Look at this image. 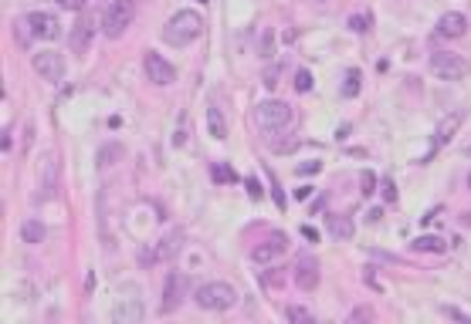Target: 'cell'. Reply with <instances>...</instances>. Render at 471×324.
Here are the masks:
<instances>
[{
    "label": "cell",
    "mask_w": 471,
    "mask_h": 324,
    "mask_svg": "<svg viewBox=\"0 0 471 324\" xmlns=\"http://www.w3.org/2000/svg\"><path fill=\"white\" fill-rule=\"evenodd\" d=\"M204 34V17L197 10H177L166 24H163V41L173 48H186L190 41H197Z\"/></svg>",
    "instance_id": "6da1fadb"
},
{
    "label": "cell",
    "mask_w": 471,
    "mask_h": 324,
    "mask_svg": "<svg viewBox=\"0 0 471 324\" xmlns=\"http://www.w3.org/2000/svg\"><path fill=\"white\" fill-rule=\"evenodd\" d=\"M197 307H204V311H231L237 304V291L227 284V280H210V284H200L197 287Z\"/></svg>",
    "instance_id": "7a4b0ae2"
},
{
    "label": "cell",
    "mask_w": 471,
    "mask_h": 324,
    "mask_svg": "<svg viewBox=\"0 0 471 324\" xmlns=\"http://www.w3.org/2000/svg\"><path fill=\"white\" fill-rule=\"evenodd\" d=\"M132 21H136V0H112L102 14V34L109 41H115L129 31Z\"/></svg>",
    "instance_id": "3957f363"
},
{
    "label": "cell",
    "mask_w": 471,
    "mask_h": 324,
    "mask_svg": "<svg viewBox=\"0 0 471 324\" xmlns=\"http://www.w3.org/2000/svg\"><path fill=\"white\" fill-rule=\"evenodd\" d=\"M255 119L262 125V132L271 139L275 132H282L288 122H292V105L282 99H264L255 105Z\"/></svg>",
    "instance_id": "277c9868"
},
{
    "label": "cell",
    "mask_w": 471,
    "mask_h": 324,
    "mask_svg": "<svg viewBox=\"0 0 471 324\" xmlns=\"http://www.w3.org/2000/svg\"><path fill=\"white\" fill-rule=\"evenodd\" d=\"M143 318H146V307H143L139 291L126 287V291L115 298V304H112V321L115 324H139Z\"/></svg>",
    "instance_id": "5b68a950"
},
{
    "label": "cell",
    "mask_w": 471,
    "mask_h": 324,
    "mask_svg": "<svg viewBox=\"0 0 471 324\" xmlns=\"http://www.w3.org/2000/svg\"><path fill=\"white\" fill-rule=\"evenodd\" d=\"M431 71L438 78H445V81H461L468 75V61L461 54H454V51H434L431 54Z\"/></svg>",
    "instance_id": "8992f818"
},
{
    "label": "cell",
    "mask_w": 471,
    "mask_h": 324,
    "mask_svg": "<svg viewBox=\"0 0 471 324\" xmlns=\"http://www.w3.org/2000/svg\"><path fill=\"white\" fill-rule=\"evenodd\" d=\"M21 24L27 27V37H38V41H54V37L61 34V24H58V17H54V14H45V10H34V14H27Z\"/></svg>",
    "instance_id": "52a82bcc"
},
{
    "label": "cell",
    "mask_w": 471,
    "mask_h": 324,
    "mask_svg": "<svg viewBox=\"0 0 471 324\" xmlns=\"http://www.w3.org/2000/svg\"><path fill=\"white\" fill-rule=\"evenodd\" d=\"M143 68H146V78H150L153 85H159V88H166V85L177 81V68H173L163 54H157V51H146V54H143Z\"/></svg>",
    "instance_id": "ba28073f"
},
{
    "label": "cell",
    "mask_w": 471,
    "mask_h": 324,
    "mask_svg": "<svg viewBox=\"0 0 471 324\" xmlns=\"http://www.w3.org/2000/svg\"><path fill=\"white\" fill-rule=\"evenodd\" d=\"M31 65H34V71L45 78V81H65V58L58 54V51H38L34 58H31Z\"/></svg>",
    "instance_id": "9c48e42d"
},
{
    "label": "cell",
    "mask_w": 471,
    "mask_h": 324,
    "mask_svg": "<svg viewBox=\"0 0 471 324\" xmlns=\"http://www.w3.org/2000/svg\"><path fill=\"white\" fill-rule=\"evenodd\" d=\"M92 37H95V17L92 14H81L75 27H72V34H68V48L72 54H85V51L92 48Z\"/></svg>",
    "instance_id": "30bf717a"
},
{
    "label": "cell",
    "mask_w": 471,
    "mask_h": 324,
    "mask_svg": "<svg viewBox=\"0 0 471 324\" xmlns=\"http://www.w3.org/2000/svg\"><path fill=\"white\" fill-rule=\"evenodd\" d=\"M184 294H186V277L180 271L166 277V291H163V300H159V311L163 314H173L180 304H184Z\"/></svg>",
    "instance_id": "8fae6325"
},
{
    "label": "cell",
    "mask_w": 471,
    "mask_h": 324,
    "mask_svg": "<svg viewBox=\"0 0 471 324\" xmlns=\"http://www.w3.org/2000/svg\"><path fill=\"white\" fill-rule=\"evenodd\" d=\"M38 169H41V200H51L54 193H58V155L54 152H45L41 155V162H38Z\"/></svg>",
    "instance_id": "7c38bea8"
},
{
    "label": "cell",
    "mask_w": 471,
    "mask_h": 324,
    "mask_svg": "<svg viewBox=\"0 0 471 324\" xmlns=\"http://www.w3.org/2000/svg\"><path fill=\"white\" fill-rule=\"evenodd\" d=\"M292 277H295V284H298V291H315L319 287V260L315 257H298L295 260V271H292Z\"/></svg>",
    "instance_id": "4fadbf2b"
},
{
    "label": "cell",
    "mask_w": 471,
    "mask_h": 324,
    "mask_svg": "<svg viewBox=\"0 0 471 324\" xmlns=\"http://www.w3.org/2000/svg\"><path fill=\"white\" fill-rule=\"evenodd\" d=\"M434 31H438L441 37H447V41L465 37V31H468V17H465L461 10H447V14H441V21H438Z\"/></svg>",
    "instance_id": "5bb4252c"
},
{
    "label": "cell",
    "mask_w": 471,
    "mask_h": 324,
    "mask_svg": "<svg viewBox=\"0 0 471 324\" xmlns=\"http://www.w3.org/2000/svg\"><path fill=\"white\" fill-rule=\"evenodd\" d=\"M285 247H288L285 233H271L264 244H258V247L251 250V257H255L258 264H268V260H278V257L285 253Z\"/></svg>",
    "instance_id": "9a60e30c"
},
{
    "label": "cell",
    "mask_w": 471,
    "mask_h": 324,
    "mask_svg": "<svg viewBox=\"0 0 471 324\" xmlns=\"http://www.w3.org/2000/svg\"><path fill=\"white\" fill-rule=\"evenodd\" d=\"M180 247H184V230H173L170 237H163L157 244V257L159 260H170V257L180 253Z\"/></svg>",
    "instance_id": "2e32d148"
},
{
    "label": "cell",
    "mask_w": 471,
    "mask_h": 324,
    "mask_svg": "<svg viewBox=\"0 0 471 324\" xmlns=\"http://www.w3.org/2000/svg\"><path fill=\"white\" fill-rule=\"evenodd\" d=\"M458 125H461V115H447L445 122L438 125V139H434V149H441V146H447L451 139H454V132H458Z\"/></svg>",
    "instance_id": "e0dca14e"
},
{
    "label": "cell",
    "mask_w": 471,
    "mask_h": 324,
    "mask_svg": "<svg viewBox=\"0 0 471 324\" xmlns=\"http://www.w3.org/2000/svg\"><path fill=\"white\" fill-rule=\"evenodd\" d=\"M329 233H333L336 240H353V216H346V213L329 216Z\"/></svg>",
    "instance_id": "ac0fdd59"
},
{
    "label": "cell",
    "mask_w": 471,
    "mask_h": 324,
    "mask_svg": "<svg viewBox=\"0 0 471 324\" xmlns=\"http://www.w3.org/2000/svg\"><path fill=\"white\" fill-rule=\"evenodd\" d=\"M207 125H210V135L221 142V139H227V122H224V112L217 108V105H210L207 108Z\"/></svg>",
    "instance_id": "d6986e66"
},
{
    "label": "cell",
    "mask_w": 471,
    "mask_h": 324,
    "mask_svg": "<svg viewBox=\"0 0 471 324\" xmlns=\"http://www.w3.org/2000/svg\"><path fill=\"white\" fill-rule=\"evenodd\" d=\"M45 237H48V230H45L41 220H24V226H21V240L24 244H45Z\"/></svg>",
    "instance_id": "ffe728a7"
},
{
    "label": "cell",
    "mask_w": 471,
    "mask_h": 324,
    "mask_svg": "<svg viewBox=\"0 0 471 324\" xmlns=\"http://www.w3.org/2000/svg\"><path fill=\"white\" fill-rule=\"evenodd\" d=\"M410 247L417 250V253H441V250H445V240H441V237H417Z\"/></svg>",
    "instance_id": "44dd1931"
},
{
    "label": "cell",
    "mask_w": 471,
    "mask_h": 324,
    "mask_svg": "<svg viewBox=\"0 0 471 324\" xmlns=\"http://www.w3.org/2000/svg\"><path fill=\"white\" fill-rule=\"evenodd\" d=\"M360 81H363V75L353 68V71H346V85H342V95H360Z\"/></svg>",
    "instance_id": "7402d4cb"
},
{
    "label": "cell",
    "mask_w": 471,
    "mask_h": 324,
    "mask_svg": "<svg viewBox=\"0 0 471 324\" xmlns=\"http://www.w3.org/2000/svg\"><path fill=\"white\" fill-rule=\"evenodd\" d=\"M369 24H373L369 14H353V17H349V31H356V34H367Z\"/></svg>",
    "instance_id": "603a6c76"
},
{
    "label": "cell",
    "mask_w": 471,
    "mask_h": 324,
    "mask_svg": "<svg viewBox=\"0 0 471 324\" xmlns=\"http://www.w3.org/2000/svg\"><path fill=\"white\" fill-rule=\"evenodd\" d=\"M285 318H288V321H309L312 314H309L302 304H288V307H285Z\"/></svg>",
    "instance_id": "cb8c5ba5"
},
{
    "label": "cell",
    "mask_w": 471,
    "mask_h": 324,
    "mask_svg": "<svg viewBox=\"0 0 471 324\" xmlns=\"http://www.w3.org/2000/svg\"><path fill=\"white\" fill-rule=\"evenodd\" d=\"M295 92H312V75H309L305 68L295 71Z\"/></svg>",
    "instance_id": "d4e9b609"
},
{
    "label": "cell",
    "mask_w": 471,
    "mask_h": 324,
    "mask_svg": "<svg viewBox=\"0 0 471 324\" xmlns=\"http://www.w3.org/2000/svg\"><path fill=\"white\" fill-rule=\"evenodd\" d=\"M360 186H363V196H373L376 193V176L369 173V169H363L360 173Z\"/></svg>",
    "instance_id": "484cf974"
},
{
    "label": "cell",
    "mask_w": 471,
    "mask_h": 324,
    "mask_svg": "<svg viewBox=\"0 0 471 324\" xmlns=\"http://www.w3.org/2000/svg\"><path fill=\"white\" fill-rule=\"evenodd\" d=\"M210 176H214L217 182H234V173H231V169H227L224 162H217V166L210 169Z\"/></svg>",
    "instance_id": "4316f807"
},
{
    "label": "cell",
    "mask_w": 471,
    "mask_h": 324,
    "mask_svg": "<svg viewBox=\"0 0 471 324\" xmlns=\"http://www.w3.org/2000/svg\"><path fill=\"white\" fill-rule=\"evenodd\" d=\"M119 155H122V146H105V149L99 152L102 166H112V159H119Z\"/></svg>",
    "instance_id": "83f0119b"
},
{
    "label": "cell",
    "mask_w": 471,
    "mask_h": 324,
    "mask_svg": "<svg viewBox=\"0 0 471 324\" xmlns=\"http://www.w3.org/2000/svg\"><path fill=\"white\" fill-rule=\"evenodd\" d=\"M85 3H88V0H58V7H65V10H85Z\"/></svg>",
    "instance_id": "f1b7e54d"
},
{
    "label": "cell",
    "mask_w": 471,
    "mask_h": 324,
    "mask_svg": "<svg viewBox=\"0 0 471 324\" xmlns=\"http://www.w3.org/2000/svg\"><path fill=\"white\" fill-rule=\"evenodd\" d=\"M383 200L397 203V186H393V179H383Z\"/></svg>",
    "instance_id": "f546056e"
},
{
    "label": "cell",
    "mask_w": 471,
    "mask_h": 324,
    "mask_svg": "<svg viewBox=\"0 0 471 324\" xmlns=\"http://www.w3.org/2000/svg\"><path fill=\"white\" fill-rule=\"evenodd\" d=\"M264 85H268V88H275V85H278V65L264 71Z\"/></svg>",
    "instance_id": "4dcf8cb0"
},
{
    "label": "cell",
    "mask_w": 471,
    "mask_h": 324,
    "mask_svg": "<svg viewBox=\"0 0 471 324\" xmlns=\"http://www.w3.org/2000/svg\"><path fill=\"white\" fill-rule=\"evenodd\" d=\"M369 318H373V311H369V307H360V311H353V314H349V321H369Z\"/></svg>",
    "instance_id": "1f68e13d"
},
{
    "label": "cell",
    "mask_w": 471,
    "mask_h": 324,
    "mask_svg": "<svg viewBox=\"0 0 471 324\" xmlns=\"http://www.w3.org/2000/svg\"><path fill=\"white\" fill-rule=\"evenodd\" d=\"M248 193H251V200H262V182L258 179H248Z\"/></svg>",
    "instance_id": "d6a6232c"
},
{
    "label": "cell",
    "mask_w": 471,
    "mask_h": 324,
    "mask_svg": "<svg viewBox=\"0 0 471 324\" xmlns=\"http://www.w3.org/2000/svg\"><path fill=\"white\" fill-rule=\"evenodd\" d=\"M184 142H186V128H184V119H180V128H177V135H173V146L180 149Z\"/></svg>",
    "instance_id": "836d02e7"
},
{
    "label": "cell",
    "mask_w": 471,
    "mask_h": 324,
    "mask_svg": "<svg viewBox=\"0 0 471 324\" xmlns=\"http://www.w3.org/2000/svg\"><path fill=\"white\" fill-rule=\"evenodd\" d=\"M445 314L447 318H458V321H468V314H465V311H458V307H445Z\"/></svg>",
    "instance_id": "e575fe53"
},
{
    "label": "cell",
    "mask_w": 471,
    "mask_h": 324,
    "mask_svg": "<svg viewBox=\"0 0 471 324\" xmlns=\"http://www.w3.org/2000/svg\"><path fill=\"white\" fill-rule=\"evenodd\" d=\"M271 193H275V203H278V206H285V196H282V189H278V182H275V176H271Z\"/></svg>",
    "instance_id": "d590c367"
},
{
    "label": "cell",
    "mask_w": 471,
    "mask_h": 324,
    "mask_svg": "<svg viewBox=\"0 0 471 324\" xmlns=\"http://www.w3.org/2000/svg\"><path fill=\"white\" fill-rule=\"evenodd\" d=\"M262 58H271V34H264V41H262Z\"/></svg>",
    "instance_id": "8d00e7d4"
},
{
    "label": "cell",
    "mask_w": 471,
    "mask_h": 324,
    "mask_svg": "<svg viewBox=\"0 0 471 324\" xmlns=\"http://www.w3.org/2000/svg\"><path fill=\"white\" fill-rule=\"evenodd\" d=\"M309 193H312V186H302V189H295V196H298V200H309Z\"/></svg>",
    "instance_id": "74e56055"
},
{
    "label": "cell",
    "mask_w": 471,
    "mask_h": 324,
    "mask_svg": "<svg viewBox=\"0 0 471 324\" xmlns=\"http://www.w3.org/2000/svg\"><path fill=\"white\" fill-rule=\"evenodd\" d=\"M302 173H309V176L319 173V162H305V166H302Z\"/></svg>",
    "instance_id": "f35d334b"
},
{
    "label": "cell",
    "mask_w": 471,
    "mask_h": 324,
    "mask_svg": "<svg viewBox=\"0 0 471 324\" xmlns=\"http://www.w3.org/2000/svg\"><path fill=\"white\" fill-rule=\"evenodd\" d=\"M465 223H468V226H471V213H468V220H465Z\"/></svg>",
    "instance_id": "ab89813d"
},
{
    "label": "cell",
    "mask_w": 471,
    "mask_h": 324,
    "mask_svg": "<svg viewBox=\"0 0 471 324\" xmlns=\"http://www.w3.org/2000/svg\"><path fill=\"white\" fill-rule=\"evenodd\" d=\"M468 186H471V176H468Z\"/></svg>",
    "instance_id": "60d3db41"
}]
</instances>
